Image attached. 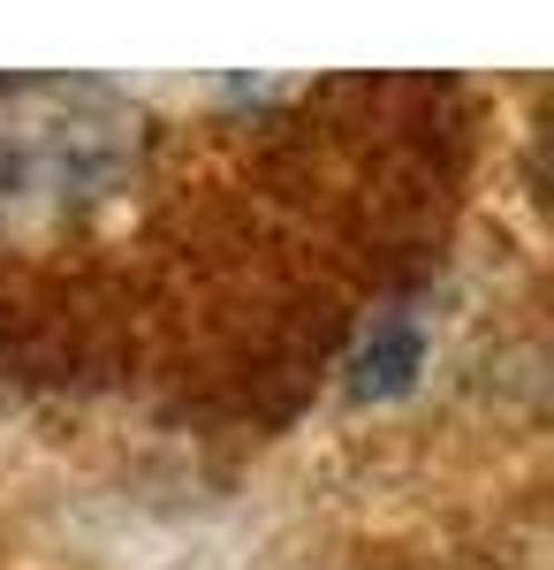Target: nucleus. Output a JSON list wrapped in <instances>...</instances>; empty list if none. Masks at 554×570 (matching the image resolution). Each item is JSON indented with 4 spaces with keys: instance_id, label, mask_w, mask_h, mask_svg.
I'll return each instance as SVG.
<instances>
[{
    "instance_id": "obj_1",
    "label": "nucleus",
    "mask_w": 554,
    "mask_h": 570,
    "mask_svg": "<svg viewBox=\"0 0 554 570\" xmlns=\"http://www.w3.org/2000/svg\"><path fill=\"white\" fill-rule=\"evenodd\" d=\"M145 153V115L91 77H0V244L99 214Z\"/></svg>"
},
{
    "instance_id": "obj_2",
    "label": "nucleus",
    "mask_w": 554,
    "mask_h": 570,
    "mask_svg": "<svg viewBox=\"0 0 554 570\" xmlns=\"http://www.w3.org/2000/svg\"><path fill=\"white\" fill-rule=\"evenodd\" d=\"M426 365V320L418 312H387L365 335V351L349 357V389L357 395H403Z\"/></svg>"
}]
</instances>
